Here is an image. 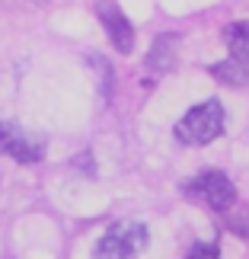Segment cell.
Instances as JSON below:
<instances>
[{"mask_svg":"<svg viewBox=\"0 0 249 259\" xmlns=\"http://www.w3.org/2000/svg\"><path fill=\"white\" fill-rule=\"evenodd\" d=\"M185 192L192 198H198L205 208H211V211H230V208L236 205L233 183L224 173H217V170H208V173H198L195 179H188Z\"/></svg>","mask_w":249,"mask_h":259,"instance_id":"cell-3","label":"cell"},{"mask_svg":"<svg viewBox=\"0 0 249 259\" xmlns=\"http://www.w3.org/2000/svg\"><path fill=\"white\" fill-rule=\"evenodd\" d=\"M89 64L103 74V96L109 99V96H112V67H109V61H106L103 55H93V58H89Z\"/></svg>","mask_w":249,"mask_h":259,"instance_id":"cell-9","label":"cell"},{"mask_svg":"<svg viewBox=\"0 0 249 259\" xmlns=\"http://www.w3.org/2000/svg\"><path fill=\"white\" fill-rule=\"evenodd\" d=\"M147 240V227L141 221H118L103 234V240L96 243V259H137L144 253Z\"/></svg>","mask_w":249,"mask_h":259,"instance_id":"cell-2","label":"cell"},{"mask_svg":"<svg viewBox=\"0 0 249 259\" xmlns=\"http://www.w3.org/2000/svg\"><path fill=\"white\" fill-rule=\"evenodd\" d=\"M224 42H227V48H230V58L249 64V23L246 19L243 23H230L224 29Z\"/></svg>","mask_w":249,"mask_h":259,"instance_id":"cell-8","label":"cell"},{"mask_svg":"<svg viewBox=\"0 0 249 259\" xmlns=\"http://www.w3.org/2000/svg\"><path fill=\"white\" fill-rule=\"evenodd\" d=\"M230 231H233V234H240V237L249 234V208H243V211L230 221Z\"/></svg>","mask_w":249,"mask_h":259,"instance_id":"cell-11","label":"cell"},{"mask_svg":"<svg viewBox=\"0 0 249 259\" xmlns=\"http://www.w3.org/2000/svg\"><path fill=\"white\" fill-rule=\"evenodd\" d=\"M45 138L32 135L16 122H0V154L13 157L19 163H38L45 157Z\"/></svg>","mask_w":249,"mask_h":259,"instance_id":"cell-4","label":"cell"},{"mask_svg":"<svg viewBox=\"0 0 249 259\" xmlns=\"http://www.w3.org/2000/svg\"><path fill=\"white\" fill-rule=\"evenodd\" d=\"M224 125H227L224 106L217 103V99H205V103L192 106L182 118H179L173 135L188 147H202V144H211L214 138H221Z\"/></svg>","mask_w":249,"mask_h":259,"instance_id":"cell-1","label":"cell"},{"mask_svg":"<svg viewBox=\"0 0 249 259\" xmlns=\"http://www.w3.org/2000/svg\"><path fill=\"white\" fill-rule=\"evenodd\" d=\"M188 259H221V253H217L214 243H198L192 253H188Z\"/></svg>","mask_w":249,"mask_h":259,"instance_id":"cell-10","label":"cell"},{"mask_svg":"<svg viewBox=\"0 0 249 259\" xmlns=\"http://www.w3.org/2000/svg\"><path fill=\"white\" fill-rule=\"evenodd\" d=\"M211 77H217L221 83H230V87H246L249 83V64L236 61V58H227L221 64H211Z\"/></svg>","mask_w":249,"mask_h":259,"instance_id":"cell-7","label":"cell"},{"mask_svg":"<svg viewBox=\"0 0 249 259\" xmlns=\"http://www.w3.org/2000/svg\"><path fill=\"white\" fill-rule=\"evenodd\" d=\"M96 13H99V23H103L109 42H112L122 55H131V48H134V26H131V19H128L118 7H112V4H103Z\"/></svg>","mask_w":249,"mask_h":259,"instance_id":"cell-5","label":"cell"},{"mask_svg":"<svg viewBox=\"0 0 249 259\" xmlns=\"http://www.w3.org/2000/svg\"><path fill=\"white\" fill-rule=\"evenodd\" d=\"M176 58H179V35L160 32V35L154 38L151 52H147L144 67H147V74H151V77H163V74H169L176 67Z\"/></svg>","mask_w":249,"mask_h":259,"instance_id":"cell-6","label":"cell"}]
</instances>
